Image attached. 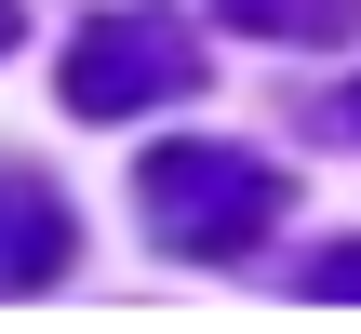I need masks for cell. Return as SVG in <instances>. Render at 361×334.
Listing matches in <instances>:
<instances>
[{"instance_id": "obj_4", "label": "cell", "mask_w": 361, "mask_h": 334, "mask_svg": "<svg viewBox=\"0 0 361 334\" xmlns=\"http://www.w3.org/2000/svg\"><path fill=\"white\" fill-rule=\"evenodd\" d=\"M214 27H241V40H361V0H214Z\"/></svg>"}, {"instance_id": "obj_5", "label": "cell", "mask_w": 361, "mask_h": 334, "mask_svg": "<svg viewBox=\"0 0 361 334\" xmlns=\"http://www.w3.org/2000/svg\"><path fill=\"white\" fill-rule=\"evenodd\" d=\"M295 295H308V308H361V241L308 254V268H295Z\"/></svg>"}, {"instance_id": "obj_7", "label": "cell", "mask_w": 361, "mask_h": 334, "mask_svg": "<svg viewBox=\"0 0 361 334\" xmlns=\"http://www.w3.org/2000/svg\"><path fill=\"white\" fill-rule=\"evenodd\" d=\"M0 40H13V0H0Z\"/></svg>"}, {"instance_id": "obj_1", "label": "cell", "mask_w": 361, "mask_h": 334, "mask_svg": "<svg viewBox=\"0 0 361 334\" xmlns=\"http://www.w3.org/2000/svg\"><path fill=\"white\" fill-rule=\"evenodd\" d=\"M134 201H147V241H174L188 268H241V254L281 228V174H268V161H241V147H214V134L147 147Z\"/></svg>"}, {"instance_id": "obj_6", "label": "cell", "mask_w": 361, "mask_h": 334, "mask_svg": "<svg viewBox=\"0 0 361 334\" xmlns=\"http://www.w3.org/2000/svg\"><path fill=\"white\" fill-rule=\"evenodd\" d=\"M335 134H361V80H348V94H335Z\"/></svg>"}, {"instance_id": "obj_3", "label": "cell", "mask_w": 361, "mask_h": 334, "mask_svg": "<svg viewBox=\"0 0 361 334\" xmlns=\"http://www.w3.org/2000/svg\"><path fill=\"white\" fill-rule=\"evenodd\" d=\"M67 281V201L40 174H0V295H54Z\"/></svg>"}, {"instance_id": "obj_2", "label": "cell", "mask_w": 361, "mask_h": 334, "mask_svg": "<svg viewBox=\"0 0 361 334\" xmlns=\"http://www.w3.org/2000/svg\"><path fill=\"white\" fill-rule=\"evenodd\" d=\"M54 94H67L80 120H134V107H188V94H201V27H188V13H161V0H121V13H94V27L67 40Z\"/></svg>"}]
</instances>
